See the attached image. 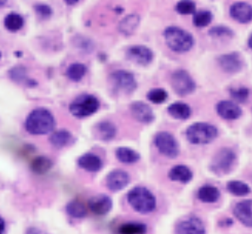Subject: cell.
I'll return each mask as SVG.
<instances>
[{
  "mask_svg": "<svg viewBox=\"0 0 252 234\" xmlns=\"http://www.w3.org/2000/svg\"><path fill=\"white\" fill-rule=\"evenodd\" d=\"M227 188L232 194L238 197H244L248 195L252 190L247 184L240 180H232L227 185Z\"/></svg>",
  "mask_w": 252,
  "mask_h": 234,
  "instance_id": "cell-31",
  "label": "cell"
},
{
  "mask_svg": "<svg viewBox=\"0 0 252 234\" xmlns=\"http://www.w3.org/2000/svg\"><path fill=\"white\" fill-rule=\"evenodd\" d=\"M164 37L168 47L179 53L190 51L194 43L192 35L177 27H169L165 29Z\"/></svg>",
  "mask_w": 252,
  "mask_h": 234,
  "instance_id": "cell-3",
  "label": "cell"
},
{
  "mask_svg": "<svg viewBox=\"0 0 252 234\" xmlns=\"http://www.w3.org/2000/svg\"><path fill=\"white\" fill-rule=\"evenodd\" d=\"M167 110L171 117L179 120H186L192 114V110L189 105L181 101H177L170 105Z\"/></svg>",
  "mask_w": 252,
  "mask_h": 234,
  "instance_id": "cell-22",
  "label": "cell"
},
{
  "mask_svg": "<svg viewBox=\"0 0 252 234\" xmlns=\"http://www.w3.org/2000/svg\"><path fill=\"white\" fill-rule=\"evenodd\" d=\"M0 222H1V234H4V232H5V222H4V220H3V217H1L0 218Z\"/></svg>",
  "mask_w": 252,
  "mask_h": 234,
  "instance_id": "cell-41",
  "label": "cell"
},
{
  "mask_svg": "<svg viewBox=\"0 0 252 234\" xmlns=\"http://www.w3.org/2000/svg\"><path fill=\"white\" fill-rule=\"evenodd\" d=\"M147 226L138 222H129L122 224L119 228V233L121 234H143L147 233Z\"/></svg>",
  "mask_w": 252,
  "mask_h": 234,
  "instance_id": "cell-32",
  "label": "cell"
},
{
  "mask_svg": "<svg viewBox=\"0 0 252 234\" xmlns=\"http://www.w3.org/2000/svg\"><path fill=\"white\" fill-rule=\"evenodd\" d=\"M148 101H151L154 104H162L168 98V93L166 90L161 88L152 89L147 95Z\"/></svg>",
  "mask_w": 252,
  "mask_h": 234,
  "instance_id": "cell-33",
  "label": "cell"
},
{
  "mask_svg": "<svg viewBox=\"0 0 252 234\" xmlns=\"http://www.w3.org/2000/svg\"><path fill=\"white\" fill-rule=\"evenodd\" d=\"M88 206L90 209L95 215H105L113 209V200L107 195L100 194L92 197L89 200Z\"/></svg>",
  "mask_w": 252,
  "mask_h": 234,
  "instance_id": "cell-15",
  "label": "cell"
},
{
  "mask_svg": "<svg viewBox=\"0 0 252 234\" xmlns=\"http://www.w3.org/2000/svg\"><path fill=\"white\" fill-rule=\"evenodd\" d=\"M249 89L245 87H240L237 89H231L230 95L238 102H245L249 97Z\"/></svg>",
  "mask_w": 252,
  "mask_h": 234,
  "instance_id": "cell-37",
  "label": "cell"
},
{
  "mask_svg": "<svg viewBox=\"0 0 252 234\" xmlns=\"http://www.w3.org/2000/svg\"><path fill=\"white\" fill-rule=\"evenodd\" d=\"M211 37L214 38H225V37H232L233 32L228 28L225 27H215L210 30L209 32Z\"/></svg>",
  "mask_w": 252,
  "mask_h": 234,
  "instance_id": "cell-38",
  "label": "cell"
},
{
  "mask_svg": "<svg viewBox=\"0 0 252 234\" xmlns=\"http://www.w3.org/2000/svg\"><path fill=\"white\" fill-rule=\"evenodd\" d=\"M99 108L100 101L91 94H83L77 96L68 107L70 114L77 118L90 117L95 114Z\"/></svg>",
  "mask_w": 252,
  "mask_h": 234,
  "instance_id": "cell-5",
  "label": "cell"
},
{
  "mask_svg": "<svg viewBox=\"0 0 252 234\" xmlns=\"http://www.w3.org/2000/svg\"><path fill=\"white\" fill-rule=\"evenodd\" d=\"M129 110L132 117L140 123L149 124L155 121V115L153 109L143 101H134L129 106Z\"/></svg>",
  "mask_w": 252,
  "mask_h": 234,
  "instance_id": "cell-12",
  "label": "cell"
},
{
  "mask_svg": "<svg viewBox=\"0 0 252 234\" xmlns=\"http://www.w3.org/2000/svg\"><path fill=\"white\" fill-rule=\"evenodd\" d=\"M169 178L173 181L181 183H189L192 179V172L185 165H179L174 166L169 172Z\"/></svg>",
  "mask_w": 252,
  "mask_h": 234,
  "instance_id": "cell-23",
  "label": "cell"
},
{
  "mask_svg": "<svg viewBox=\"0 0 252 234\" xmlns=\"http://www.w3.org/2000/svg\"><path fill=\"white\" fill-rule=\"evenodd\" d=\"M92 133L95 139L102 142H110L116 136L117 128L110 121H101L94 124Z\"/></svg>",
  "mask_w": 252,
  "mask_h": 234,
  "instance_id": "cell-14",
  "label": "cell"
},
{
  "mask_svg": "<svg viewBox=\"0 0 252 234\" xmlns=\"http://www.w3.org/2000/svg\"><path fill=\"white\" fill-rule=\"evenodd\" d=\"M115 155L117 159L120 163L126 164V165L136 164L141 158L140 153L136 152V150L126 147V146H120L119 148H117Z\"/></svg>",
  "mask_w": 252,
  "mask_h": 234,
  "instance_id": "cell-24",
  "label": "cell"
},
{
  "mask_svg": "<svg viewBox=\"0 0 252 234\" xmlns=\"http://www.w3.org/2000/svg\"><path fill=\"white\" fill-rule=\"evenodd\" d=\"M49 141L53 146L61 149L73 145L75 142V138L70 131L62 129V130L54 131L50 136Z\"/></svg>",
  "mask_w": 252,
  "mask_h": 234,
  "instance_id": "cell-21",
  "label": "cell"
},
{
  "mask_svg": "<svg viewBox=\"0 0 252 234\" xmlns=\"http://www.w3.org/2000/svg\"><path fill=\"white\" fill-rule=\"evenodd\" d=\"M233 220L230 218H226L220 222V227H230L233 225Z\"/></svg>",
  "mask_w": 252,
  "mask_h": 234,
  "instance_id": "cell-40",
  "label": "cell"
},
{
  "mask_svg": "<svg viewBox=\"0 0 252 234\" xmlns=\"http://www.w3.org/2000/svg\"><path fill=\"white\" fill-rule=\"evenodd\" d=\"M218 135V130L214 125L208 123H192L187 129V139L194 145H204L213 142Z\"/></svg>",
  "mask_w": 252,
  "mask_h": 234,
  "instance_id": "cell-4",
  "label": "cell"
},
{
  "mask_svg": "<svg viewBox=\"0 0 252 234\" xmlns=\"http://www.w3.org/2000/svg\"><path fill=\"white\" fill-rule=\"evenodd\" d=\"M110 79L114 88L125 94H131L137 88L135 76L126 70H117L111 74Z\"/></svg>",
  "mask_w": 252,
  "mask_h": 234,
  "instance_id": "cell-9",
  "label": "cell"
},
{
  "mask_svg": "<svg viewBox=\"0 0 252 234\" xmlns=\"http://www.w3.org/2000/svg\"><path fill=\"white\" fill-rule=\"evenodd\" d=\"M127 201L133 209L140 214H149L156 208L155 195L146 187H136L129 190Z\"/></svg>",
  "mask_w": 252,
  "mask_h": 234,
  "instance_id": "cell-2",
  "label": "cell"
},
{
  "mask_svg": "<svg viewBox=\"0 0 252 234\" xmlns=\"http://www.w3.org/2000/svg\"><path fill=\"white\" fill-rule=\"evenodd\" d=\"M230 15L239 23H250L252 21V6L243 2L235 3L231 6Z\"/></svg>",
  "mask_w": 252,
  "mask_h": 234,
  "instance_id": "cell-20",
  "label": "cell"
},
{
  "mask_svg": "<svg viewBox=\"0 0 252 234\" xmlns=\"http://www.w3.org/2000/svg\"><path fill=\"white\" fill-rule=\"evenodd\" d=\"M218 63L224 72L228 73H238L243 67L242 60L237 53L221 55L218 58Z\"/></svg>",
  "mask_w": 252,
  "mask_h": 234,
  "instance_id": "cell-16",
  "label": "cell"
},
{
  "mask_svg": "<svg viewBox=\"0 0 252 234\" xmlns=\"http://www.w3.org/2000/svg\"><path fill=\"white\" fill-rule=\"evenodd\" d=\"M198 198L203 203H216L220 198V191L214 186L205 185L199 188Z\"/></svg>",
  "mask_w": 252,
  "mask_h": 234,
  "instance_id": "cell-25",
  "label": "cell"
},
{
  "mask_svg": "<svg viewBox=\"0 0 252 234\" xmlns=\"http://www.w3.org/2000/svg\"><path fill=\"white\" fill-rule=\"evenodd\" d=\"M155 144L158 152L169 158H176L179 155L180 147L175 136L166 131H162L155 136Z\"/></svg>",
  "mask_w": 252,
  "mask_h": 234,
  "instance_id": "cell-7",
  "label": "cell"
},
{
  "mask_svg": "<svg viewBox=\"0 0 252 234\" xmlns=\"http://www.w3.org/2000/svg\"><path fill=\"white\" fill-rule=\"evenodd\" d=\"M126 57L137 65L148 66L154 59V53L144 45H133L127 49Z\"/></svg>",
  "mask_w": 252,
  "mask_h": 234,
  "instance_id": "cell-10",
  "label": "cell"
},
{
  "mask_svg": "<svg viewBox=\"0 0 252 234\" xmlns=\"http://www.w3.org/2000/svg\"><path fill=\"white\" fill-rule=\"evenodd\" d=\"M34 9L37 15L43 19L49 18L52 14V10H51V7L48 6L46 4H43V3L36 5Z\"/></svg>",
  "mask_w": 252,
  "mask_h": 234,
  "instance_id": "cell-39",
  "label": "cell"
},
{
  "mask_svg": "<svg viewBox=\"0 0 252 234\" xmlns=\"http://www.w3.org/2000/svg\"><path fill=\"white\" fill-rule=\"evenodd\" d=\"M10 79H12L15 82L21 83L24 82L28 84L29 86H32V81L30 79L27 78V71L24 67L22 66H16L13 67L12 69L10 71Z\"/></svg>",
  "mask_w": 252,
  "mask_h": 234,
  "instance_id": "cell-34",
  "label": "cell"
},
{
  "mask_svg": "<svg viewBox=\"0 0 252 234\" xmlns=\"http://www.w3.org/2000/svg\"><path fill=\"white\" fill-rule=\"evenodd\" d=\"M78 165L85 171L95 173L101 171V168L103 166V162L99 156L88 152L79 157L78 159Z\"/></svg>",
  "mask_w": 252,
  "mask_h": 234,
  "instance_id": "cell-19",
  "label": "cell"
},
{
  "mask_svg": "<svg viewBox=\"0 0 252 234\" xmlns=\"http://www.w3.org/2000/svg\"><path fill=\"white\" fill-rule=\"evenodd\" d=\"M217 112L220 117L227 120L237 119L242 114L241 108L230 101H220L218 102L217 105Z\"/></svg>",
  "mask_w": 252,
  "mask_h": 234,
  "instance_id": "cell-18",
  "label": "cell"
},
{
  "mask_svg": "<svg viewBox=\"0 0 252 234\" xmlns=\"http://www.w3.org/2000/svg\"><path fill=\"white\" fill-rule=\"evenodd\" d=\"M233 214L243 225L252 228V200H243L238 203L233 209Z\"/></svg>",
  "mask_w": 252,
  "mask_h": 234,
  "instance_id": "cell-17",
  "label": "cell"
},
{
  "mask_svg": "<svg viewBox=\"0 0 252 234\" xmlns=\"http://www.w3.org/2000/svg\"><path fill=\"white\" fill-rule=\"evenodd\" d=\"M236 160V154L232 149H221L211 162V171L218 176L229 174L233 171Z\"/></svg>",
  "mask_w": 252,
  "mask_h": 234,
  "instance_id": "cell-6",
  "label": "cell"
},
{
  "mask_svg": "<svg viewBox=\"0 0 252 234\" xmlns=\"http://www.w3.org/2000/svg\"><path fill=\"white\" fill-rule=\"evenodd\" d=\"M176 233L181 234H205V225L196 216H189L181 220L176 227Z\"/></svg>",
  "mask_w": 252,
  "mask_h": 234,
  "instance_id": "cell-13",
  "label": "cell"
},
{
  "mask_svg": "<svg viewBox=\"0 0 252 234\" xmlns=\"http://www.w3.org/2000/svg\"><path fill=\"white\" fill-rule=\"evenodd\" d=\"M248 45H249V47L251 48V49H252V34L251 35L249 40H248Z\"/></svg>",
  "mask_w": 252,
  "mask_h": 234,
  "instance_id": "cell-43",
  "label": "cell"
},
{
  "mask_svg": "<svg viewBox=\"0 0 252 234\" xmlns=\"http://www.w3.org/2000/svg\"><path fill=\"white\" fill-rule=\"evenodd\" d=\"M171 86L177 95L181 96L192 94L196 89V85L192 77L185 70L176 71L171 76Z\"/></svg>",
  "mask_w": 252,
  "mask_h": 234,
  "instance_id": "cell-8",
  "label": "cell"
},
{
  "mask_svg": "<svg viewBox=\"0 0 252 234\" xmlns=\"http://www.w3.org/2000/svg\"><path fill=\"white\" fill-rule=\"evenodd\" d=\"M87 72V68L82 63L71 64L67 70H66V76L68 77L70 80L73 82H79L81 79L85 76Z\"/></svg>",
  "mask_w": 252,
  "mask_h": 234,
  "instance_id": "cell-30",
  "label": "cell"
},
{
  "mask_svg": "<svg viewBox=\"0 0 252 234\" xmlns=\"http://www.w3.org/2000/svg\"><path fill=\"white\" fill-rule=\"evenodd\" d=\"M64 1H65V3H66V4H68V5H73V4L78 3L79 0H64Z\"/></svg>",
  "mask_w": 252,
  "mask_h": 234,
  "instance_id": "cell-42",
  "label": "cell"
},
{
  "mask_svg": "<svg viewBox=\"0 0 252 234\" xmlns=\"http://www.w3.org/2000/svg\"><path fill=\"white\" fill-rule=\"evenodd\" d=\"M212 20V14L207 10H201L195 13L193 16V23L198 28L208 26Z\"/></svg>",
  "mask_w": 252,
  "mask_h": 234,
  "instance_id": "cell-35",
  "label": "cell"
},
{
  "mask_svg": "<svg viewBox=\"0 0 252 234\" xmlns=\"http://www.w3.org/2000/svg\"><path fill=\"white\" fill-rule=\"evenodd\" d=\"M130 182L129 174L123 170H114L110 171L106 176V186L107 188L117 193L125 189Z\"/></svg>",
  "mask_w": 252,
  "mask_h": 234,
  "instance_id": "cell-11",
  "label": "cell"
},
{
  "mask_svg": "<svg viewBox=\"0 0 252 234\" xmlns=\"http://www.w3.org/2000/svg\"><path fill=\"white\" fill-rule=\"evenodd\" d=\"M140 23V17L137 15L126 16L119 25L120 32L126 36H129L136 31Z\"/></svg>",
  "mask_w": 252,
  "mask_h": 234,
  "instance_id": "cell-26",
  "label": "cell"
},
{
  "mask_svg": "<svg viewBox=\"0 0 252 234\" xmlns=\"http://www.w3.org/2000/svg\"><path fill=\"white\" fill-rule=\"evenodd\" d=\"M67 215L76 219H81L87 215V209L82 202L79 200H74L70 201L66 206Z\"/></svg>",
  "mask_w": 252,
  "mask_h": 234,
  "instance_id": "cell-28",
  "label": "cell"
},
{
  "mask_svg": "<svg viewBox=\"0 0 252 234\" xmlns=\"http://www.w3.org/2000/svg\"><path fill=\"white\" fill-rule=\"evenodd\" d=\"M32 171L37 175H44L51 171L52 162L50 158L44 156H38L31 162L30 165Z\"/></svg>",
  "mask_w": 252,
  "mask_h": 234,
  "instance_id": "cell-27",
  "label": "cell"
},
{
  "mask_svg": "<svg viewBox=\"0 0 252 234\" xmlns=\"http://www.w3.org/2000/svg\"><path fill=\"white\" fill-rule=\"evenodd\" d=\"M4 27L10 32H17L24 25V20L22 16L17 13H10L7 15L3 21Z\"/></svg>",
  "mask_w": 252,
  "mask_h": 234,
  "instance_id": "cell-29",
  "label": "cell"
},
{
  "mask_svg": "<svg viewBox=\"0 0 252 234\" xmlns=\"http://www.w3.org/2000/svg\"><path fill=\"white\" fill-rule=\"evenodd\" d=\"M7 3V0H1V7H3Z\"/></svg>",
  "mask_w": 252,
  "mask_h": 234,
  "instance_id": "cell-44",
  "label": "cell"
},
{
  "mask_svg": "<svg viewBox=\"0 0 252 234\" xmlns=\"http://www.w3.org/2000/svg\"><path fill=\"white\" fill-rule=\"evenodd\" d=\"M56 121L53 114L48 109L38 108L29 114L25 121L26 130L31 135L43 136L53 131Z\"/></svg>",
  "mask_w": 252,
  "mask_h": 234,
  "instance_id": "cell-1",
  "label": "cell"
},
{
  "mask_svg": "<svg viewBox=\"0 0 252 234\" xmlns=\"http://www.w3.org/2000/svg\"><path fill=\"white\" fill-rule=\"evenodd\" d=\"M177 12L182 15H190L195 12V3L192 0H180L176 6Z\"/></svg>",
  "mask_w": 252,
  "mask_h": 234,
  "instance_id": "cell-36",
  "label": "cell"
}]
</instances>
